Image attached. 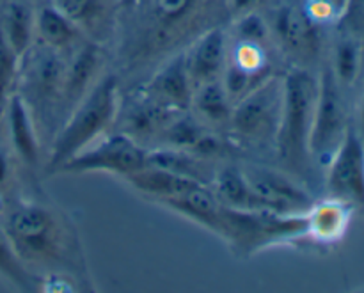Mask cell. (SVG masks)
I'll list each match as a JSON object with an SVG mask.
<instances>
[{"mask_svg": "<svg viewBox=\"0 0 364 293\" xmlns=\"http://www.w3.org/2000/svg\"><path fill=\"white\" fill-rule=\"evenodd\" d=\"M0 27L16 55L23 59L31 52L36 34V16L31 7L23 2H11L4 11Z\"/></svg>", "mask_w": 364, "mask_h": 293, "instance_id": "23", "label": "cell"}, {"mask_svg": "<svg viewBox=\"0 0 364 293\" xmlns=\"http://www.w3.org/2000/svg\"><path fill=\"white\" fill-rule=\"evenodd\" d=\"M52 6L95 39H102L109 25L110 4L107 0H52Z\"/></svg>", "mask_w": 364, "mask_h": 293, "instance_id": "21", "label": "cell"}, {"mask_svg": "<svg viewBox=\"0 0 364 293\" xmlns=\"http://www.w3.org/2000/svg\"><path fill=\"white\" fill-rule=\"evenodd\" d=\"M119 112V84L114 75H105L70 110V117L57 134L50 155V171L55 173L66 160L109 132Z\"/></svg>", "mask_w": 364, "mask_h": 293, "instance_id": "1", "label": "cell"}, {"mask_svg": "<svg viewBox=\"0 0 364 293\" xmlns=\"http://www.w3.org/2000/svg\"><path fill=\"white\" fill-rule=\"evenodd\" d=\"M244 173L270 212L283 213V215L306 213L315 203L308 191L287 174L272 169H247Z\"/></svg>", "mask_w": 364, "mask_h": 293, "instance_id": "9", "label": "cell"}, {"mask_svg": "<svg viewBox=\"0 0 364 293\" xmlns=\"http://www.w3.org/2000/svg\"><path fill=\"white\" fill-rule=\"evenodd\" d=\"M7 127H9L11 142L20 156L21 162L27 166H36L39 160V141L36 134L34 119H32L31 107L27 100L18 92H13L7 98Z\"/></svg>", "mask_w": 364, "mask_h": 293, "instance_id": "17", "label": "cell"}, {"mask_svg": "<svg viewBox=\"0 0 364 293\" xmlns=\"http://www.w3.org/2000/svg\"><path fill=\"white\" fill-rule=\"evenodd\" d=\"M283 105V80L267 78L249 95L233 105L230 127L245 141H263L276 137Z\"/></svg>", "mask_w": 364, "mask_h": 293, "instance_id": "7", "label": "cell"}, {"mask_svg": "<svg viewBox=\"0 0 364 293\" xmlns=\"http://www.w3.org/2000/svg\"><path fill=\"white\" fill-rule=\"evenodd\" d=\"M359 124H361V130H359V134H361V137L364 141V92H363L361 103H359Z\"/></svg>", "mask_w": 364, "mask_h": 293, "instance_id": "35", "label": "cell"}, {"mask_svg": "<svg viewBox=\"0 0 364 293\" xmlns=\"http://www.w3.org/2000/svg\"><path fill=\"white\" fill-rule=\"evenodd\" d=\"M176 114L180 112H173V110L166 109V107L159 105L148 96H144V100L134 105V109H130V112H128L124 134L134 137L135 141L155 137V135L162 134L164 128Z\"/></svg>", "mask_w": 364, "mask_h": 293, "instance_id": "24", "label": "cell"}, {"mask_svg": "<svg viewBox=\"0 0 364 293\" xmlns=\"http://www.w3.org/2000/svg\"><path fill=\"white\" fill-rule=\"evenodd\" d=\"M318 78L304 68H291L283 78V105L277 128L279 156L288 166L301 169L309 155V134L315 114Z\"/></svg>", "mask_w": 364, "mask_h": 293, "instance_id": "2", "label": "cell"}, {"mask_svg": "<svg viewBox=\"0 0 364 293\" xmlns=\"http://www.w3.org/2000/svg\"><path fill=\"white\" fill-rule=\"evenodd\" d=\"M194 4L196 0H153L151 11L155 20L166 27L183 20Z\"/></svg>", "mask_w": 364, "mask_h": 293, "instance_id": "30", "label": "cell"}, {"mask_svg": "<svg viewBox=\"0 0 364 293\" xmlns=\"http://www.w3.org/2000/svg\"><path fill=\"white\" fill-rule=\"evenodd\" d=\"M20 63L21 59L16 55L0 27V107L9 98L11 87L20 71Z\"/></svg>", "mask_w": 364, "mask_h": 293, "instance_id": "29", "label": "cell"}, {"mask_svg": "<svg viewBox=\"0 0 364 293\" xmlns=\"http://www.w3.org/2000/svg\"><path fill=\"white\" fill-rule=\"evenodd\" d=\"M60 52L43 45L39 52L28 57L25 85L32 98L39 103H55L57 98H63L64 75H66V63Z\"/></svg>", "mask_w": 364, "mask_h": 293, "instance_id": "12", "label": "cell"}, {"mask_svg": "<svg viewBox=\"0 0 364 293\" xmlns=\"http://www.w3.org/2000/svg\"><path fill=\"white\" fill-rule=\"evenodd\" d=\"M306 215V237L320 244H334L345 237L350 224L352 205L329 198L313 203Z\"/></svg>", "mask_w": 364, "mask_h": 293, "instance_id": "15", "label": "cell"}, {"mask_svg": "<svg viewBox=\"0 0 364 293\" xmlns=\"http://www.w3.org/2000/svg\"><path fill=\"white\" fill-rule=\"evenodd\" d=\"M213 192L220 205L233 210H263L270 212L255 188L249 183L244 171L237 167H224L213 176Z\"/></svg>", "mask_w": 364, "mask_h": 293, "instance_id": "18", "label": "cell"}, {"mask_svg": "<svg viewBox=\"0 0 364 293\" xmlns=\"http://www.w3.org/2000/svg\"><path fill=\"white\" fill-rule=\"evenodd\" d=\"M259 0H230V9L235 16H242V14L252 13Z\"/></svg>", "mask_w": 364, "mask_h": 293, "instance_id": "33", "label": "cell"}, {"mask_svg": "<svg viewBox=\"0 0 364 293\" xmlns=\"http://www.w3.org/2000/svg\"><path fill=\"white\" fill-rule=\"evenodd\" d=\"M148 166L160 167V169L171 171L180 176L191 178V180L199 181L203 185H208V169L203 162L201 156H196L194 153L185 151V149L176 148H162L148 151Z\"/></svg>", "mask_w": 364, "mask_h": 293, "instance_id": "25", "label": "cell"}, {"mask_svg": "<svg viewBox=\"0 0 364 293\" xmlns=\"http://www.w3.org/2000/svg\"><path fill=\"white\" fill-rule=\"evenodd\" d=\"M36 32L43 45L57 52L75 48L84 36V32L70 18L64 16L53 6L41 7L36 14Z\"/></svg>", "mask_w": 364, "mask_h": 293, "instance_id": "20", "label": "cell"}, {"mask_svg": "<svg viewBox=\"0 0 364 293\" xmlns=\"http://www.w3.org/2000/svg\"><path fill=\"white\" fill-rule=\"evenodd\" d=\"M306 235V215H283L263 210H233L223 206V231L220 237L235 245L238 251L252 255L287 238Z\"/></svg>", "mask_w": 364, "mask_h": 293, "instance_id": "4", "label": "cell"}, {"mask_svg": "<svg viewBox=\"0 0 364 293\" xmlns=\"http://www.w3.org/2000/svg\"><path fill=\"white\" fill-rule=\"evenodd\" d=\"M144 96L173 112H187L194 98V84L191 80L185 53L173 57L164 64L146 84Z\"/></svg>", "mask_w": 364, "mask_h": 293, "instance_id": "10", "label": "cell"}, {"mask_svg": "<svg viewBox=\"0 0 364 293\" xmlns=\"http://www.w3.org/2000/svg\"><path fill=\"white\" fill-rule=\"evenodd\" d=\"M359 68H361V46L355 39H341L334 50L333 73L340 85H352L358 78Z\"/></svg>", "mask_w": 364, "mask_h": 293, "instance_id": "28", "label": "cell"}, {"mask_svg": "<svg viewBox=\"0 0 364 293\" xmlns=\"http://www.w3.org/2000/svg\"><path fill=\"white\" fill-rule=\"evenodd\" d=\"M2 228L25 263H59L66 249V233L55 213L36 203H20L4 217Z\"/></svg>", "mask_w": 364, "mask_h": 293, "instance_id": "3", "label": "cell"}, {"mask_svg": "<svg viewBox=\"0 0 364 293\" xmlns=\"http://www.w3.org/2000/svg\"><path fill=\"white\" fill-rule=\"evenodd\" d=\"M233 105L235 103L231 102L220 80L208 82V84L198 85L194 89L192 107L198 112L199 119L212 124V127H226V124H230Z\"/></svg>", "mask_w": 364, "mask_h": 293, "instance_id": "22", "label": "cell"}, {"mask_svg": "<svg viewBox=\"0 0 364 293\" xmlns=\"http://www.w3.org/2000/svg\"><path fill=\"white\" fill-rule=\"evenodd\" d=\"M352 0H313L311 2V14L316 21H329L343 16L348 11Z\"/></svg>", "mask_w": 364, "mask_h": 293, "instance_id": "32", "label": "cell"}, {"mask_svg": "<svg viewBox=\"0 0 364 293\" xmlns=\"http://www.w3.org/2000/svg\"><path fill=\"white\" fill-rule=\"evenodd\" d=\"M272 28L283 48L294 55L308 59L318 53L322 41L318 21L299 6H281L274 14Z\"/></svg>", "mask_w": 364, "mask_h": 293, "instance_id": "11", "label": "cell"}, {"mask_svg": "<svg viewBox=\"0 0 364 293\" xmlns=\"http://www.w3.org/2000/svg\"><path fill=\"white\" fill-rule=\"evenodd\" d=\"M205 132L206 130L198 119L187 116L185 112H180L167 123V127L160 134V139H162L167 148L192 151L194 146L199 142V139L205 135Z\"/></svg>", "mask_w": 364, "mask_h": 293, "instance_id": "27", "label": "cell"}, {"mask_svg": "<svg viewBox=\"0 0 364 293\" xmlns=\"http://www.w3.org/2000/svg\"><path fill=\"white\" fill-rule=\"evenodd\" d=\"M347 112L340 91V82L333 70L326 68L318 78L315 114H313L311 134H309V155L320 162L329 164L347 134Z\"/></svg>", "mask_w": 364, "mask_h": 293, "instance_id": "6", "label": "cell"}, {"mask_svg": "<svg viewBox=\"0 0 364 293\" xmlns=\"http://www.w3.org/2000/svg\"><path fill=\"white\" fill-rule=\"evenodd\" d=\"M124 180L139 191L141 194L149 196L155 201H162V199L174 198V196H180L183 192L191 191V188L198 187L199 181L191 180V178L180 176L176 173H171V171L160 169V167L146 166L142 169L135 171V173L124 176Z\"/></svg>", "mask_w": 364, "mask_h": 293, "instance_id": "19", "label": "cell"}, {"mask_svg": "<svg viewBox=\"0 0 364 293\" xmlns=\"http://www.w3.org/2000/svg\"><path fill=\"white\" fill-rule=\"evenodd\" d=\"M0 277L9 281L11 284H14L20 290L31 292L36 288L27 265L16 252L2 224H0Z\"/></svg>", "mask_w": 364, "mask_h": 293, "instance_id": "26", "label": "cell"}, {"mask_svg": "<svg viewBox=\"0 0 364 293\" xmlns=\"http://www.w3.org/2000/svg\"><path fill=\"white\" fill-rule=\"evenodd\" d=\"M185 59L194 89L220 80L226 66V34L220 28L208 31L194 43L191 52L185 53Z\"/></svg>", "mask_w": 364, "mask_h": 293, "instance_id": "13", "label": "cell"}, {"mask_svg": "<svg viewBox=\"0 0 364 293\" xmlns=\"http://www.w3.org/2000/svg\"><path fill=\"white\" fill-rule=\"evenodd\" d=\"M237 34L240 41L258 43V45H262V43L265 41L267 34H269V27H267V23L263 21V18L258 16V14L252 11V13L238 16Z\"/></svg>", "mask_w": 364, "mask_h": 293, "instance_id": "31", "label": "cell"}, {"mask_svg": "<svg viewBox=\"0 0 364 293\" xmlns=\"http://www.w3.org/2000/svg\"><path fill=\"white\" fill-rule=\"evenodd\" d=\"M327 166L326 185L331 198L352 206H364V141L355 128H347Z\"/></svg>", "mask_w": 364, "mask_h": 293, "instance_id": "8", "label": "cell"}, {"mask_svg": "<svg viewBox=\"0 0 364 293\" xmlns=\"http://www.w3.org/2000/svg\"><path fill=\"white\" fill-rule=\"evenodd\" d=\"M148 166V151L128 134H112L71 156L55 173H112L124 178Z\"/></svg>", "mask_w": 364, "mask_h": 293, "instance_id": "5", "label": "cell"}, {"mask_svg": "<svg viewBox=\"0 0 364 293\" xmlns=\"http://www.w3.org/2000/svg\"><path fill=\"white\" fill-rule=\"evenodd\" d=\"M102 64V52L95 43H85L75 52L70 63L66 64V75H64L63 100L68 110L73 109L96 84Z\"/></svg>", "mask_w": 364, "mask_h": 293, "instance_id": "16", "label": "cell"}, {"mask_svg": "<svg viewBox=\"0 0 364 293\" xmlns=\"http://www.w3.org/2000/svg\"><path fill=\"white\" fill-rule=\"evenodd\" d=\"M9 178V160H7L6 153L0 149V187L7 181Z\"/></svg>", "mask_w": 364, "mask_h": 293, "instance_id": "34", "label": "cell"}, {"mask_svg": "<svg viewBox=\"0 0 364 293\" xmlns=\"http://www.w3.org/2000/svg\"><path fill=\"white\" fill-rule=\"evenodd\" d=\"M159 203L213 233L220 235L223 231V205L208 185H198L183 194Z\"/></svg>", "mask_w": 364, "mask_h": 293, "instance_id": "14", "label": "cell"}]
</instances>
